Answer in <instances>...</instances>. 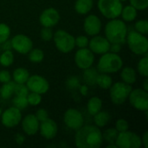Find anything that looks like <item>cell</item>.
<instances>
[{
  "label": "cell",
  "instance_id": "1",
  "mask_svg": "<svg viewBox=\"0 0 148 148\" xmlns=\"http://www.w3.org/2000/svg\"><path fill=\"white\" fill-rule=\"evenodd\" d=\"M75 134V145L77 148H99L103 144L102 132L95 125H83Z\"/></svg>",
  "mask_w": 148,
  "mask_h": 148
},
{
  "label": "cell",
  "instance_id": "2",
  "mask_svg": "<svg viewBox=\"0 0 148 148\" xmlns=\"http://www.w3.org/2000/svg\"><path fill=\"white\" fill-rule=\"evenodd\" d=\"M127 32L128 29L127 23L118 17L110 19L104 28L105 37L110 42V43L124 44L126 42Z\"/></svg>",
  "mask_w": 148,
  "mask_h": 148
},
{
  "label": "cell",
  "instance_id": "3",
  "mask_svg": "<svg viewBox=\"0 0 148 148\" xmlns=\"http://www.w3.org/2000/svg\"><path fill=\"white\" fill-rule=\"evenodd\" d=\"M122 67L123 60L121 56L117 53L108 51L101 56L96 69L101 73L110 75L119 72Z\"/></svg>",
  "mask_w": 148,
  "mask_h": 148
},
{
  "label": "cell",
  "instance_id": "4",
  "mask_svg": "<svg viewBox=\"0 0 148 148\" xmlns=\"http://www.w3.org/2000/svg\"><path fill=\"white\" fill-rule=\"evenodd\" d=\"M126 42L132 53L136 56L147 55L148 39L147 36L142 35L135 30L127 32Z\"/></svg>",
  "mask_w": 148,
  "mask_h": 148
},
{
  "label": "cell",
  "instance_id": "5",
  "mask_svg": "<svg viewBox=\"0 0 148 148\" xmlns=\"http://www.w3.org/2000/svg\"><path fill=\"white\" fill-rule=\"evenodd\" d=\"M53 42L56 48L63 54H69L75 48V36L65 29H57L54 32Z\"/></svg>",
  "mask_w": 148,
  "mask_h": 148
},
{
  "label": "cell",
  "instance_id": "6",
  "mask_svg": "<svg viewBox=\"0 0 148 148\" xmlns=\"http://www.w3.org/2000/svg\"><path fill=\"white\" fill-rule=\"evenodd\" d=\"M132 89V85L127 84L122 81L113 83L109 88V97L112 103L114 105L124 104L127 101Z\"/></svg>",
  "mask_w": 148,
  "mask_h": 148
},
{
  "label": "cell",
  "instance_id": "7",
  "mask_svg": "<svg viewBox=\"0 0 148 148\" xmlns=\"http://www.w3.org/2000/svg\"><path fill=\"white\" fill-rule=\"evenodd\" d=\"M123 4L120 0H98L97 8L107 19L117 18L121 16Z\"/></svg>",
  "mask_w": 148,
  "mask_h": 148
},
{
  "label": "cell",
  "instance_id": "8",
  "mask_svg": "<svg viewBox=\"0 0 148 148\" xmlns=\"http://www.w3.org/2000/svg\"><path fill=\"white\" fill-rule=\"evenodd\" d=\"M127 100L134 109L141 112L148 111V91L142 88H133Z\"/></svg>",
  "mask_w": 148,
  "mask_h": 148
},
{
  "label": "cell",
  "instance_id": "9",
  "mask_svg": "<svg viewBox=\"0 0 148 148\" xmlns=\"http://www.w3.org/2000/svg\"><path fill=\"white\" fill-rule=\"evenodd\" d=\"M115 145L118 148H139L142 147L140 136L129 130L119 133Z\"/></svg>",
  "mask_w": 148,
  "mask_h": 148
},
{
  "label": "cell",
  "instance_id": "10",
  "mask_svg": "<svg viewBox=\"0 0 148 148\" xmlns=\"http://www.w3.org/2000/svg\"><path fill=\"white\" fill-rule=\"evenodd\" d=\"M23 118L22 110L12 106L2 112L0 121L6 128H13L20 124Z\"/></svg>",
  "mask_w": 148,
  "mask_h": 148
},
{
  "label": "cell",
  "instance_id": "11",
  "mask_svg": "<svg viewBox=\"0 0 148 148\" xmlns=\"http://www.w3.org/2000/svg\"><path fill=\"white\" fill-rule=\"evenodd\" d=\"M26 86L29 92H35L40 95H45L49 90V82L42 75H29L26 82Z\"/></svg>",
  "mask_w": 148,
  "mask_h": 148
},
{
  "label": "cell",
  "instance_id": "12",
  "mask_svg": "<svg viewBox=\"0 0 148 148\" xmlns=\"http://www.w3.org/2000/svg\"><path fill=\"white\" fill-rule=\"evenodd\" d=\"M10 43L12 49L21 55H27L33 48V41L24 34L15 35L10 39Z\"/></svg>",
  "mask_w": 148,
  "mask_h": 148
},
{
  "label": "cell",
  "instance_id": "13",
  "mask_svg": "<svg viewBox=\"0 0 148 148\" xmlns=\"http://www.w3.org/2000/svg\"><path fill=\"white\" fill-rule=\"evenodd\" d=\"M63 122L67 127L76 131L84 125V117L76 108H69L63 114Z\"/></svg>",
  "mask_w": 148,
  "mask_h": 148
},
{
  "label": "cell",
  "instance_id": "14",
  "mask_svg": "<svg viewBox=\"0 0 148 148\" xmlns=\"http://www.w3.org/2000/svg\"><path fill=\"white\" fill-rule=\"evenodd\" d=\"M95 54L88 47L78 49L74 56L76 67L82 70L92 67L95 62Z\"/></svg>",
  "mask_w": 148,
  "mask_h": 148
},
{
  "label": "cell",
  "instance_id": "15",
  "mask_svg": "<svg viewBox=\"0 0 148 148\" xmlns=\"http://www.w3.org/2000/svg\"><path fill=\"white\" fill-rule=\"evenodd\" d=\"M110 42L103 36L96 35L89 39L88 48L95 55H103L110 50Z\"/></svg>",
  "mask_w": 148,
  "mask_h": 148
},
{
  "label": "cell",
  "instance_id": "16",
  "mask_svg": "<svg viewBox=\"0 0 148 148\" xmlns=\"http://www.w3.org/2000/svg\"><path fill=\"white\" fill-rule=\"evenodd\" d=\"M61 16L59 11L53 7L46 8L39 16V22L42 27L53 28L60 22Z\"/></svg>",
  "mask_w": 148,
  "mask_h": 148
},
{
  "label": "cell",
  "instance_id": "17",
  "mask_svg": "<svg viewBox=\"0 0 148 148\" xmlns=\"http://www.w3.org/2000/svg\"><path fill=\"white\" fill-rule=\"evenodd\" d=\"M102 28L101 20L95 14H90L84 18L83 30L87 36H94L99 35Z\"/></svg>",
  "mask_w": 148,
  "mask_h": 148
},
{
  "label": "cell",
  "instance_id": "18",
  "mask_svg": "<svg viewBox=\"0 0 148 148\" xmlns=\"http://www.w3.org/2000/svg\"><path fill=\"white\" fill-rule=\"evenodd\" d=\"M38 132L45 140H53L58 134L57 123L53 119L48 118L47 120L40 122Z\"/></svg>",
  "mask_w": 148,
  "mask_h": 148
},
{
  "label": "cell",
  "instance_id": "19",
  "mask_svg": "<svg viewBox=\"0 0 148 148\" xmlns=\"http://www.w3.org/2000/svg\"><path fill=\"white\" fill-rule=\"evenodd\" d=\"M21 127L23 132L28 136H33L37 134L39 130V121L35 114H29L22 118Z\"/></svg>",
  "mask_w": 148,
  "mask_h": 148
},
{
  "label": "cell",
  "instance_id": "20",
  "mask_svg": "<svg viewBox=\"0 0 148 148\" xmlns=\"http://www.w3.org/2000/svg\"><path fill=\"white\" fill-rule=\"evenodd\" d=\"M121 74V79L123 82L129 84V85H133L137 81V71L130 66H127V67H122L121 69L120 70Z\"/></svg>",
  "mask_w": 148,
  "mask_h": 148
},
{
  "label": "cell",
  "instance_id": "21",
  "mask_svg": "<svg viewBox=\"0 0 148 148\" xmlns=\"http://www.w3.org/2000/svg\"><path fill=\"white\" fill-rule=\"evenodd\" d=\"M74 7L77 14L87 15L94 7V0H76Z\"/></svg>",
  "mask_w": 148,
  "mask_h": 148
},
{
  "label": "cell",
  "instance_id": "22",
  "mask_svg": "<svg viewBox=\"0 0 148 148\" xmlns=\"http://www.w3.org/2000/svg\"><path fill=\"white\" fill-rule=\"evenodd\" d=\"M29 72L27 69L19 67L14 69L11 78L13 79V82L17 84H25L29 77Z\"/></svg>",
  "mask_w": 148,
  "mask_h": 148
},
{
  "label": "cell",
  "instance_id": "23",
  "mask_svg": "<svg viewBox=\"0 0 148 148\" xmlns=\"http://www.w3.org/2000/svg\"><path fill=\"white\" fill-rule=\"evenodd\" d=\"M102 100L98 96H93L87 102V111L90 115L94 116L102 109Z\"/></svg>",
  "mask_w": 148,
  "mask_h": 148
},
{
  "label": "cell",
  "instance_id": "24",
  "mask_svg": "<svg viewBox=\"0 0 148 148\" xmlns=\"http://www.w3.org/2000/svg\"><path fill=\"white\" fill-rule=\"evenodd\" d=\"M137 16H138V10L134 6L129 4L122 7L120 16H121V19L125 23H131L137 18Z\"/></svg>",
  "mask_w": 148,
  "mask_h": 148
},
{
  "label": "cell",
  "instance_id": "25",
  "mask_svg": "<svg viewBox=\"0 0 148 148\" xmlns=\"http://www.w3.org/2000/svg\"><path fill=\"white\" fill-rule=\"evenodd\" d=\"M94 122L95 125L100 128L105 127L111 121V115L108 111L101 110L97 114H95L94 116Z\"/></svg>",
  "mask_w": 148,
  "mask_h": 148
},
{
  "label": "cell",
  "instance_id": "26",
  "mask_svg": "<svg viewBox=\"0 0 148 148\" xmlns=\"http://www.w3.org/2000/svg\"><path fill=\"white\" fill-rule=\"evenodd\" d=\"M99 71L96 68H94L93 66L84 69L82 79L86 85L88 86H94L96 83V78L98 76Z\"/></svg>",
  "mask_w": 148,
  "mask_h": 148
},
{
  "label": "cell",
  "instance_id": "27",
  "mask_svg": "<svg viewBox=\"0 0 148 148\" xmlns=\"http://www.w3.org/2000/svg\"><path fill=\"white\" fill-rule=\"evenodd\" d=\"M113 79L110 76L109 74H106V73H101L99 72L98 76L96 78V83L95 85H97L101 89H109L110 87L113 84Z\"/></svg>",
  "mask_w": 148,
  "mask_h": 148
},
{
  "label": "cell",
  "instance_id": "28",
  "mask_svg": "<svg viewBox=\"0 0 148 148\" xmlns=\"http://www.w3.org/2000/svg\"><path fill=\"white\" fill-rule=\"evenodd\" d=\"M16 83L13 81H10L9 82L3 83L0 88V97L3 100H8L12 97L15 91Z\"/></svg>",
  "mask_w": 148,
  "mask_h": 148
},
{
  "label": "cell",
  "instance_id": "29",
  "mask_svg": "<svg viewBox=\"0 0 148 148\" xmlns=\"http://www.w3.org/2000/svg\"><path fill=\"white\" fill-rule=\"evenodd\" d=\"M14 53L10 50H3L0 55V64L4 68H9L14 63Z\"/></svg>",
  "mask_w": 148,
  "mask_h": 148
},
{
  "label": "cell",
  "instance_id": "30",
  "mask_svg": "<svg viewBox=\"0 0 148 148\" xmlns=\"http://www.w3.org/2000/svg\"><path fill=\"white\" fill-rule=\"evenodd\" d=\"M27 55H29V60L33 63H40L44 59V52L39 48H32Z\"/></svg>",
  "mask_w": 148,
  "mask_h": 148
},
{
  "label": "cell",
  "instance_id": "31",
  "mask_svg": "<svg viewBox=\"0 0 148 148\" xmlns=\"http://www.w3.org/2000/svg\"><path fill=\"white\" fill-rule=\"evenodd\" d=\"M118 134L119 132L114 127L108 128L104 132H102L103 141H106L108 144H115V140L117 139Z\"/></svg>",
  "mask_w": 148,
  "mask_h": 148
},
{
  "label": "cell",
  "instance_id": "32",
  "mask_svg": "<svg viewBox=\"0 0 148 148\" xmlns=\"http://www.w3.org/2000/svg\"><path fill=\"white\" fill-rule=\"evenodd\" d=\"M137 72L139 75L144 78L148 76V57L147 55H145L141 57L137 63Z\"/></svg>",
  "mask_w": 148,
  "mask_h": 148
},
{
  "label": "cell",
  "instance_id": "33",
  "mask_svg": "<svg viewBox=\"0 0 148 148\" xmlns=\"http://www.w3.org/2000/svg\"><path fill=\"white\" fill-rule=\"evenodd\" d=\"M12 103L14 107L17 108L20 110H23L27 108V107L29 106L27 96H22V95H16L12 100Z\"/></svg>",
  "mask_w": 148,
  "mask_h": 148
},
{
  "label": "cell",
  "instance_id": "34",
  "mask_svg": "<svg viewBox=\"0 0 148 148\" xmlns=\"http://www.w3.org/2000/svg\"><path fill=\"white\" fill-rule=\"evenodd\" d=\"M135 31L147 36L148 34V22L146 19H140L135 22L134 23Z\"/></svg>",
  "mask_w": 148,
  "mask_h": 148
},
{
  "label": "cell",
  "instance_id": "35",
  "mask_svg": "<svg viewBox=\"0 0 148 148\" xmlns=\"http://www.w3.org/2000/svg\"><path fill=\"white\" fill-rule=\"evenodd\" d=\"M10 36V28L7 23H0V44L8 40Z\"/></svg>",
  "mask_w": 148,
  "mask_h": 148
},
{
  "label": "cell",
  "instance_id": "36",
  "mask_svg": "<svg viewBox=\"0 0 148 148\" xmlns=\"http://www.w3.org/2000/svg\"><path fill=\"white\" fill-rule=\"evenodd\" d=\"M27 100H28L29 105L33 106V107L38 106L42 102V95L35 93V92H29L27 95Z\"/></svg>",
  "mask_w": 148,
  "mask_h": 148
},
{
  "label": "cell",
  "instance_id": "37",
  "mask_svg": "<svg viewBox=\"0 0 148 148\" xmlns=\"http://www.w3.org/2000/svg\"><path fill=\"white\" fill-rule=\"evenodd\" d=\"M66 86L70 90H76V89H78L80 88V86H81L79 78L77 76H75V75L69 76L67 79V81H66Z\"/></svg>",
  "mask_w": 148,
  "mask_h": 148
},
{
  "label": "cell",
  "instance_id": "38",
  "mask_svg": "<svg viewBox=\"0 0 148 148\" xmlns=\"http://www.w3.org/2000/svg\"><path fill=\"white\" fill-rule=\"evenodd\" d=\"M54 32L52 30V28L48 27H42L40 31V37L44 42H49L53 39Z\"/></svg>",
  "mask_w": 148,
  "mask_h": 148
},
{
  "label": "cell",
  "instance_id": "39",
  "mask_svg": "<svg viewBox=\"0 0 148 148\" xmlns=\"http://www.w3.org/2000/svg\"><path fill=\"white\" fill-rule=\"evenodd\" d=\"M88 42H89L88 37L87 36H84V35H80V36L75 37V47H77L78 49L87 48L88 45Z\"/></svg>",
  "mask_w": 148,
  "mask_h": 148
},
{
  "label": "cell",
  "instance_id": "40",
  "mask_svg": "<svg viewBox=\"0 0 148 148\" xmlns=\"http://www.w3.org/2000/svg\"><path fill=\"white\" fill-rule=\"evenodd\" d=\"M114 128H115L119 133L127 131V130L129 129V123L127 122V121L126 119H123V118L118 119V120L115 121Z\"/></svg>",
  "mask_w": 148,
  "mask_h": 148
},
{
  "label": "cell",
  "instance_id": "41",
  "mask_svg": "<svg viewBox=\"0 0 148 148\" xmlns=\"http://www.w3.org/2000/svg\"><path fill=\"white\" fill-rule=\"evenodd\" d=\"M130 4L137 10H146L148 7V0H129Z\"/></svg>",
  "mask_w": 148,
  "mask_h": 148
},
{
  "label": "cell",
  "instance_id": "42",
  "mask_svg": "<svg viewBox=\"0 0 148 148\" xmlns=\"http://www.w3.org/2000/svg\"><path fill=\"white\" fill-rule=\"evenodd\" d=\"M29 92V90L28 89L26 84H17V83H16L15 91H14V95H15L27 96Z\"/></svg>",
  "mask_w": 148,
  "mask_h": 148
},
{
  "label": "cell",
  "instance_id": "43",
  "mask_svg": "<svg viewBox=\"0 0 148 148\" xmlns=\"http://www.w3.org/2000/svg\"><path fill=\"white\" fill-rule=\"evenodd\" d=\"M35 115L36 116V118H37V120L39 121V122H41V121H45V120H47L48 118H49V113H48V111H47L46 109H44V108H39V109L36 112Z\"/></svg>",
  "mask_w": 148,
  "mask_h": 148
},
{
  "label": "cell",
  "instance_id": "44",
  "mask_svg": "<svg viewBox=\"0 0 148 148\" xmlns=\"http://www.w3.org/2000/svg\"><path fill=\"white\" fill-rule=\"evenodd\" d=\"M11 81V75L7 69L0 70V83H6Z\"/></svg>",
  "mask_w": 148,
  "mask_h": 148
},
{
  "label": "cell",
  "instance_id": "45",
  "mask_svg": "<svg viewBox=\"0 0 148 148\" xmlns=\"http://www.w3.org/2000/svg\"><path fill=\"white\" fill-rule=\"evenodd\" d=\"M15 141L16 142L17 145H23L25 141V136L23 134L18 133L15 136Z\"/></svg>",
  "mask_w": 148,
  "mask_h": 148
},
{
  "label": "cell",
  "instance_id": "46",
  "mask_svg": "<svg viewBox=\"0 0 148 148\" xmlns=\"http://www.w3.org/2000/svg\"><path fill=\"white\" fill-rule=\"evenodd\" d=\"M121 50V44H118V43H111L110 45V50L111 52L114 53H119Z\"/></svg>",
  "mask_w": 148,
  "mask_h": 148
},
{
  "label": "cell",
  "instance_id": "47",
  "mask_svg": "<svg viewBox=\"0 0 148 148\" xmlns=\"http://www.w3.org/2000/svg\"><path fill=\"white\" fill-rule=\"evenodd\" d=\"M140 139H141V143H142V146L144 147H148V131H146L143 134H142V136L140 137Z\"/></svg>",
  "mask_w": 148,
  "mask_h": 148
},
{
  "label": "cell",
  "instance_id": "48",
  "mask_svg": "<svg viewBox=\"0 0 148 148\" xmlns=\"http://www.w3.org/2000/svg\"><path fill=\"white\" fill-rule=\"evenodd\" d=\"M0 45L2 46V49L3 50H10V49H12L11 43H10V40H9V39L6 40L5 42H3V43H1Z\"/></svg>",
  "mask_w": 148,
  "mask_h": 148
},
{
  "label": "cell",
  "instance_id": "49",
  "mask_svg": "<svg viewBox=\"0 0 148 148\" xmlns=\"http://www.w3.org/2000/svg\"><path fill=\"white\" fill-rule=\"evenodd\" d=\"M78 89L80 90V93L82 95H88V86L86 85V84L85 85H81Z\"/></svg>",
  "mask_w": 148,
  "mask_h": 148
},
{
  "label": "cell",
  "instance_id": "50",
  "mask_svg": "<svg viewBox=\"0 0 148 148\" xmlns=\"http://www.w3.org/2000/svg\"><path fill=\"white\" fill-rule=\"evenodd\" d=\"M142 88H143L144 90H146V91H148V79H147V77H146V78H145V81H144V82H143V87H142Z\"/></svg>",
  "mask_w": 148,
  "mask_h": 148
},
{
  "label": "cell",
  "instance_id": "51",
  "mask_svg": "<svg viewBox=\"0 0 148 148\" xmlns=\"http://www.w3.org/2000/svg\"><path fill=\"white\" fill-rule=\"evenodd\" d=\"M107 147L108 148H118L117 147V146H116L115 144H108Z\"/></svg>",
  "mask_w": 148,
  "mask_h": 148
},
{
  "label": "cell",
  "instance_id": "52",
  "mask_svg": "<svg viewBox=\"0 0 148 148\" xmlns=\"http://www.w3.org/2000/svg\"><path fill=\"white\" fill-rule=\"evenodd\" d=\"M2 112H3V110H2V108H0V117H1V114H2Z\"/></svg>",
  "mask_w": 148,
  "mask_h": 148
},
{
  "label": "cell",
  "instance_id": "53",
  "mask_svg": "<svg viewBox=\"0 0 148 148\" xmlns=\"http://www.w3.org/2000/svg\"><path fill=\"white\" fill-rule=\"evenodd\" d=\"M120 1H121V2H124V1H127V0H120Z\"/></svg>",
  "mask_w": 148,
  "mask_h": 148
}]
</instances>
